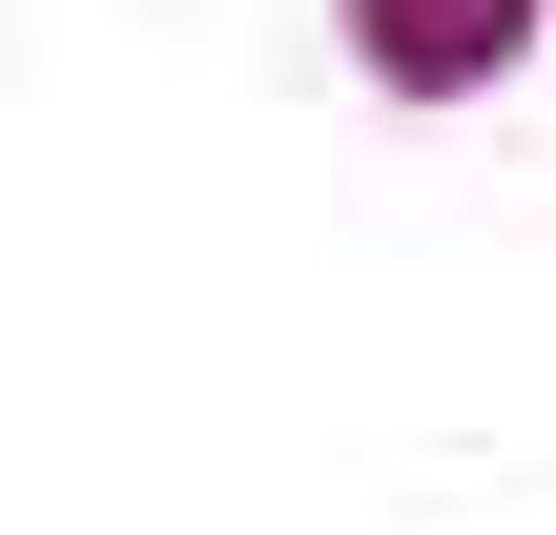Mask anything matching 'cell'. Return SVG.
<instances>
[{
	"mask_svg": "<svg viewBox=\"0 0 556 535\" xmlns=\"http://www.w3.org/2000/svg\"><path fill=\"white\" fill-rule=\"evenodd\" d=\"M536 21H556V0H351V62L413 82V103H454V82H495Z\"/></svg>",
	"mask_w": 556,
	"mask_h": 535,
	"instance_id": "6da1fadb",
	"label": "cell"
}]
</instances>
